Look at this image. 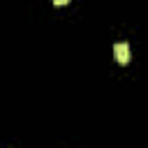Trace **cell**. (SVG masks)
<instances>
[{
  "label": "cell",
  "mask_w": 148,
  "mask_h": 148,
  "mask_svg": "<svg viewBox=\"0 0 148 148\" xmlns=\"http://www.w3.org/2000/svg\"><path fill=\"white\" fill-rule=\"evenodd\" d=\"M113 56H116V60L120 62V65H127L130 62V44H125V42H120V44H116L113 46Z\"/></svg>",
  "instance_id": "obj_1"
},
{
  "label": "cell",
  "mask_w": 148,
  "mask_h": 148,
  "mask_svg": "<svg viewBox=\"0 0 148 148\" xmlns=\"http://www.w3.org/2000/svg\"><path fill=\"white\" fill-rule=\"evenodd\" d=\"M69 0H53V5H58V7H62V5H67Z\"/></svg>",
  "instance_id": "obj_2"
}]
</instances>
